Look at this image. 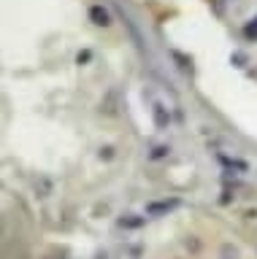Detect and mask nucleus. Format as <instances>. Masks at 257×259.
Wrapping results in <instances>:
<instances>
[{
    "instance_id": "1",
    "label": "nucleus",
    "mask_w": 257,
    "mask_h": 259,
    "mask_svg": "<svg viewBox=\"0 0 257 259\" xmlns=\"http://www.w3.org/2000/svg\"><path fill=\"white\" fill-rule=\"evenodd\" d=\"M179 205H181V200H179V197H171V200H155V202H149V205H146V216L168 213V210H173V208H179Z\"/></svg>"
},
{
    "instance_id": "2",
    "label": "nucleus",
    "mask_w": 257,
    "mask_h": 259,
    "mask_svg": "<svg viewBox=\"0 0 257 259\" xmlns=\"http://www.w3.org/2000/svg\"><path fill=\"white\" fill-rule=\"evenodd\" d=\"M152 116H155V124H157L160 130H168V124H171L168 108H163V105H155V108H152Z\"/></svg>"
},
{
    "instance_id": "3",
    "label": "nucleus",
    "mask_w": 257,
    "mask_h": 259,
    "mask_svg": "<svg viewBox=\"0 0 257 259\" xmlns=\"http://www.w3.org/2000/svg\"><path fill=\"white\" fill-rule=\"evenodd\" d=\"M52 189H54V184L49 181V178H38V181H35V192H38V197H49Z\"/></svg>"
},
{
    "instance_id": "4",
    "label": "nucleus",
    "mask_w": 257,
    "mask_h": 259,
    "mask_svg": "<svg viewBox=\"0 0 257 259\" xmlns=\"http://www.w3.org/2000/svg\"><path fill=\"white\" fill-rule=\"evenodd\" d=\"M92 19H95V24H108L111 22L108 14L103 11V8H92Z\"/></svg>"
},
{
    "instance_id": "5",
    "label": "nucleus",
    "mask_w": 257,
    "mask_h": 259,
    "mask_svg": "<svg viewBox=\"0 0 257 259\" xmlns=\"http://www.w3.org/2000/svg\"><path fill=\"white\" fill-rule=\"evenodd\" d=\"M98 157H100V159H114V146H103Z\"/></svg>"
},
{
    "instance_id": "6",
    "label": "nucleus",
    "mask_w": 257,
    "mask_h": 259,
    "mask_svg": "<svg viewBox=\"0 0 257 259\" xmlns=\"http://www.w3.org/2000/svg\"><path fill=\"white\" fill-rule=\"evenodd\" d=\"M143 224V219H122L119 222V227H141Z\"/></svg>"
},
{
    "instance_id": "7",
    "label": "nucleus",
    "mask_w": 257,
    "mask_h": 259,
    "mask_svg": "<svg viewBox=\"0 0 257 259\" xmlns=\"http://www.w3.org/2000/svg\"><path fill=\"white\" fill-rule=\"evenodd\" d=\"M163 157H168V149L165 146H157V149L152 151V159H163Z\"/></svg>"
},
{
    "instance_id": "8",
    "label": "nucleus",
    "mask_w": 257,
    "mask_h": 259,
    "mask_svg": "<svg viewBox=\"0 0 257 259\" xmlns=\"http://www.w3.org/2000/svg\"><path fill=\"white\" fill-rule=\"evenodd\" d=\"M98 259H106V256H98Z\"/></svg>"
}]
</instances>
